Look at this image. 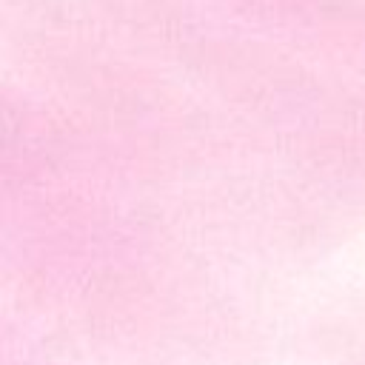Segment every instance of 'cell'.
Masks as SVG:
<instances>
[{
  "label": "cell",
  "instance_id": "1",
  "mask_svg": "<svg viewBox=\"0 0 365 365\" xmlns=\"http://www.w3.org/2000/svg\"><path fill=\"white\" fill-rule=\"evenodd\" d=\"M339 268H342V277H345V279H351V282H365V237H362L354 248H348V251L342 254Z\"/></svg>",
  "mask_w": 365,
  "mask_h": 365
}]
</instances>
